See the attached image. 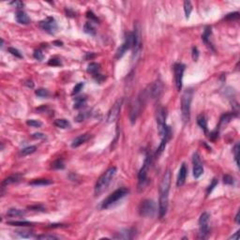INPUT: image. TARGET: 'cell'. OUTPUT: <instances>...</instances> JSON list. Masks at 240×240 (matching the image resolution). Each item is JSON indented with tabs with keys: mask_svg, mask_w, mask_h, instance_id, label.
Returning <instances> with one entry per match:
<instances>
[{
	"mask_svg": "<svg viewBox=\"0 0 240 240\" xmlns=\"http://www.w3.org/2000/svg\"><path fill=\"white\" fill-rule=\"evenodd\" d=\"M8 51L12 55H14V56H16V57H18V58H23L22 54H21L20 51H18L17 49L12 48V47H9V48H8Z\"/></svg>",
	"mask_w": 240,
	"mask_h": 240,
	"instance_id": "obj_42",
	"label": "cell"
},
{
	"mask_svg": "<svg viewBox=\"0 0 240 240\" xmlns=\"http://www.w3.org/2000/svg\"><path fill=\"white\" fill-rule=\"evenodd\" d=\"M235 116H237V113H228V114H225L223 115L222 117H221V121H220V126L222 125H224V124H227L229 123Z\"/></svg>",
	"mask_w": 240,
	"mask_h": 240,
	"instance_id": "obj_25",
	"label": "cell"
},
{
	"mask_svg": "<svg viewBox=\"0 0 240 240\" xmlns=\"http://www.w3.org/2000/svg\"><path fill=\"white\" fill-rule=\"evenodd\" d=\"M151 162H152V157L150 155H147L138 174V191H144V189L146 188L147 184V173L150 168Z\"/></svg>",
	"mask_w": 240,
	"mask_h": 240,
	"instance_id": "obj_6",
	"label": "cell"
},
{
	"mask_svg": "<svg viewBox=\"0 0 240 240\" xmlns=\"http://www.w3.org/2000/svg\"><path fill=\"white\" fill-rule=\"evenodd\" d=\"M198 56H199V51L196 47H193L192 48V58L194 59V61L198 59Z\"/></svg>",
	"mask_w": 240,
	"mask_h": 240,
	"instance_id": "obj_52",
	"label": "cell"
},
{
	"mask_svg": "<svg viewBox=\"0 0 240 240\" xmlns=\"http://www.w3.org/2000/svg\"><path fill=\"white\" fill-rule=\"evenodd\" d=\"M66 13H67V16H69V17H74V16H76L75 15V12H73L71 9H69V8H68V9H66Z\"/></svg>",
	"mask_w": 240,
	"mask_h": 240,
	"instance_id": "obj_53",
	"label": "cell"
},
{
	"mask_svg": "<svg viewBox=\"0 0 240 240\" xmlns=\"http://www.w3.org/2000/svg\"><path fill=\"white\" fill-rule=\"evenodd\" d=\"M187 175H188V168L185 163H182V165L179 169V172H178V176H177V180H176L177 187H182L185 184Z\"/></svg>",
	"mask_w": 240,
	"mask_h": 240,
	"instance_id": "obj_17",
	"label": "cell"
},
{
	"mask_svg": "<svg viewBox=\"0 0 240 240\" xmlns=\"http://www.w3.org/2000/svg\"><path fill=\"white\" fill-rule=\"evenodd\" d=\"M84 83H79V84H77L74 87H73V91H72V95H75V94H78L81 90H82V88L84 87Z\"/></svg>",
	"mask_w": 240,
	"mask_h": 240,
	"instance_id": "obj_46",
	"label": "cell"
},
{
	"mask_svg": "<svg viewBox=\"0 0 240 240\" xmlns=\"http://www.w3.org/2000/svg\"><path fill=\"white\" fill-rule=\"evenodd\" d=\"M132 45H133V34H132V32H128L126 35V38H125V41L116 51L115 57L121 58L129 49L132 48Z\"/></svg>",
	"mask_w": 240,
	"mask_h": 240,
	"instance_id": "obj_12",
	"label": "cell"
},
{
	"mask_svg": "<svg viewBox=\"0 0 240 240\" xmlns=\"http://www.w3.org/2000/svg\"><path fill=\"white\" fill-rule=\"evenodd\" d=\"M135 230L134 229H125L119 233H116L113 237L116 239H132L135 237Z\"/></svg>",
	"mask_w": 240,
	"mask_h": 240,
	"instance_id": "obj_18",
	"label": "cell"
},
{
	"mask_svg": "<svg viewBox=\"0 0 240 240\" xmlns=\"http://www.w3.org/2000/svg\"><path fill=\"white\" fill-rule=\"evenodd\" d=\"M235 220H236V222H237V224H239V223H240V221H239V211H238V212L237 213V216H236V219H235Z\"/></svg>",
	"mask_w": 240,
	"mask_h": 240,
	"instance_id": "obj_57",
	"label": "cell"
},
{
	"mask_svg": "<svg viewBox=\"0 0 240 240\" xmlns=\"http://www.w3.org/2000/svg\"><path fill=\"white\" fill-rule=\"evenodd\" d=\"M218 185V180L217 179H213V181H212V183H211V185L207 188V195H209L211 192H212V191L214 190V188L216 187Z\"/></svg>",
	"mask_w": 240,
	"mask_h": 240,
	"instance_id": "obj_48",
	"label": "cell"
},
{
	"mask_svg": "<svg viewBox=\"0 0 240 240\" xmlns=\"http://www.w3.org/2000/svg\"><path fill=\"white\" fill-rule=\"evenodd\" d=\"M157 212L156 203L153 200H145L142 202L139 207V213L142 217L145 218H153Z\"/></svg>",
	"mask_w": 240,
	"mask_h": 240,
	"instance_id": "obj_7",
	"label": "cell"
},
{
	"mask_svg": "<svg viewBox=\"0 0 240 240\" xmlns=\"http://www.w3.org/2000/svg\"><path fill=\"white\" fill-rule=\"evenodd\" d=\"M86 104V99L84 97H78L75 99V102H74V109H80L83 108L84 105Z\"/></svg>",
	"mask_w": 240,
	"mask_h": 240,
	"instance_id": "obj_29",
	"label": "cell"
},
{
	"mask_svg": "<svg viewBox=\"0 0 240 240\" xmlns=\"http://www.w3.org/2000/svg\"><path fill=\"white\" fill-rule=\"evenodd\" d=\"M35 94H36L38 97H39V98H47V97L50 95L49 91H48L47 89H44V88H39V89L36 90Z\"/></svg>",
	"mask_w": 240,
	"mask_h": 240,
	"instance_id": "obj_36",
	"label": "cell"
},
{
	"mask_svg": "<svg viewBox=\"0 0 240 240\" xmlns=\"http://www.w3.org/2000/svg\"><path fill=\"white\" fill-rule=\"evenodd\" d=\"M86 17L88 18V19H90V22H95V23H99L100 22V20L96 17V15L92 12V11H87L86 12Z\"/></svg>",
	"mask_w": 240,
	"mask_h": 240,
	"instance_id": "obj_45",
	"label": "cell"
},
{
	"mask_svg": "<svg viewBox=\"0 0 240 240\" xmlns=\"http://www.w3.org/2000/svg\"><path fill=\"white\" fill-rule=\"evenodd\" d=\"M28 208L31 209V210H35V211H44V210H45V208H44L41 205H38V206H32V207H29Z\"/></svg>",
	"mask_w": 240,
	"mask_h": 240,
	"instance_id": "obj_50",
	"label": "cell"
},
{
	"mask_svg": "<svg viewBox=\"0 0 240 240\" xmlns=\"http://www.w3.org/2000/svg\"><path fill=\"white\" fill-rule=\"evenodd\" d=\"M9 5L17 8H22L23 7V3L22 1H19V0H16V1H12V2H9Z\"/></svg>",
	"mask_w": 240,
	"mask_h": 240,
	"instance_id": "obj_49",
	"label": "cell"
},
{
	"mask_svg": "<svg viewBox=\"0 0 240 240\" xmlns=\"http://www.w3.org/2000/svg\"><path fill=\"white\" fill-rule=\"evenodd\" d=\"M210 36H211V27H210V26H207V27L205 29V32H204V34H203V36H202L203 41H204L207 46H209Z\"/></svg>",
	"mask_w": 240,
	"mask_h": 240,
	"instance_id": "obj_30",
	"label": "cell"
},
{
	"mask_svg": "<svg viewBox=\"0 0 240 240\" xmlns=\"http://www.w3.org/2000/svg\"><path fill=\"white\" fill-rule=\"evenodd\" d=\"M223 182H224V184H226V185H233L235 181H234V178H233L231 176L226 175V176H223Z\"/></svg>",
	"mask_w": 240,
	"mask_h": 240,
	"instance_id": "obj_47",
	"label": "cell"
},
{
	"mask_svg": "<svg viewBox=\"0 0 240 240\" xmlns=\"http://www.w3.org/2000/svg\"><path fill=\"white\" fill-rule=\"evenodd\" d=\"M39 27L51 35H54L58 28L56 21L53 17H47L45 20L39 22Z\"/></svg>",
	"mask_w": 240,
	"mask_h": 240,
	"instance_id": "obj_13",
	"label": "cell"
},
{
	"mask_svg": "<svg viewBox=\"0 0 240 240\" xmlns=\"http://www.w3.org/2000/svg\"><path fill=\"white\" fill-rule=\"evenodd\" d=\"M233 152H234V154H235V161H236V163H237V166H239V165H238V164H239V163H238V158H239V144H238V143L235 146Z\"/></svg>",
	"mask_w": 240,
	"mask_h": 240,
	"instance_id": "obj_40",
	"label": "cell"
},
{
	"mask_svg": "<svg viewBox=\"0 0 240 240\" xmlns=\"http://www.w3.org/2000/svg\"><path fill=\"white\" fill-rule=\"evenodd\" d=\"M32 138L39 140V139H45V138H46V136H45V134H43V133H40V132H36V133L32 134Z\"/></svg>",
	"mask_w": 240,
	"mask_h": 240,
	"instance_id": "obj_51",
	"label": "cell"
},
{
	"mask_svg": "<svg viewBox=\"0 0 240 240\" xmlns=\"http://www.w3.org/2000/svg\"><path fill=\"white\" fill-rule=\"evenodd\" d=\"M193 92L191 89H187L181 99V112H182V118L184 122H189L191 119V106L192 100Z\"/></svg>",
	"mask_w": 240,
	"mask_h": 240,
	"instance_id": "obj_4",
	"label": "cell"
},
{
	"mask_svg": "<svg viewBox=\"0 0 240 240\" xmlns=\"http://www.w3.org/2000/svg\"><path fill=\"white\" fill-rule=\"evenodd\" d=\"M99 70H100V64L98 63H90L88 66H87V72L88 73H91L93 75H96L99 73Z\"/></svg>",
	"mask_w": 240,
	"mask_h": 240,
	"instance_id": "obj_27",
	"label": "cell"
},
{
	"mask_svg": "<svg viewBox=\"0 0 240 240\" xmlns=\"http://www.w3.org/2000/svg\"><path fill=\"white\" fill-rule=\"evenodd\" d=\"M38 239L41 240H54V239H58L57 237L52 236V235H41V236H38L37 237Z\"/></svg>",
	"mask_w": 240,
	"mask_h": 240,
	"instance_id": "obj_44",
	"label": "cell"
},
{
	"mask_svg": "<svg viewBox=\"0 0 240 240\" xmlns=\"http://www.w3.org/2000/svg\"><path fill=\"white\" fill-rule=\"evenodd\" d=\"M186 66L182 63H176L174 65V73H175V82H176V86L178 91L182 89V84H183V75L185 71Z\"/></svg>",
	"mask_w": 240,
	"mask_h": 240,
	"instance_id": "obj_11",
	"label": "cell"
},
{
	"mask_svg": "<svg viewBox=\"0 0 240 240\" xmlns=\"http://www.w3.org/2000/svg\"><path fill=\"white\" fill-rule=\"evenodd\" d=\"M239 18V12L236 11V12H233V13H229L227 14L224 19L226 20H229V21H232V20H237Z\"/></svg>",
	"mask_w": 240,
	"mask_h": 240,
	"instance_id": "obj_41",
	"label": "cell"
},
{
	"mask_svg": "<svg viewBox=\"0 0 240 240\" xmlns=\"http://www.w3.org/2000/svg\"><path fill=\"white\" fill-rule=\"evenodd\" d=\"M209 220L210 215L204 212L199 219V238L206 239L209 236Z\"/></svg>",
	"mask_w": 240,
	"mask_h": 240,
	"instance_id": "obj_9",
	"label": "cell"
},
{
	"mask_svg": "<svg viewBox=\"0 0 240 240\" xmlns=\"http://www.w3.org/2000/svg\"><path fill=\"white\" fill-rule=\"evenodd\" d=\"M48 65L53 66V67H58V66L62 65V62H61V59H59L57 57H53L48 61Z\"/></svg>",
	"mask_w": 240,
	"mask_h": 240,
	"instance_id": "obj_38",
	"label": "cell"
},
{
	"mask_svg": "<svg viewBox=\"0 0 240 240\" xmlns=\"http://www.w3.org/2000/svg\"><path fill=\"white\" fill-rule=\"evenodd\" d=\"M90 115H91L90 111H85V112L80 113V114L75 117V120H76L77 122H83V121H84L86 118H88V117L90 116Z\"/></svg>",
	"mask_w": 240,
	"mask_h": 240,
	"instance_id": "obj_32",
	"label": "cell"
},
{
	"mask_svg": "<svg viewBox=\"0 0 240 240\" xmlns=\"http://www.w3.org/2000/svg\"><path fill=\"white\" fill-rule=\"evenodd\" d=\"M17 235L23 238H30V237H33V234L31 232H27V231H18L16 232Z\"/></svg>",
	"mask_w": 240,
	"mask_h": 240,
	"instance_id": "obj_39",
	"label": "cell"
},
{
	"mask_svg": "<svg viewBox=\"0 0 240 240\" xmlns=\"http://www.w3.org/2000/svg\"><path fill=\"white\" fill-rule=\"evenodd\" d=\"M197 124L202 130H204L205 132H207V120L205 115L201 114L197 116Z\"/></svg>",
	"mask_w": 240,
	"mask_h": 240,
	"instance_id": "obj_22",
	"label": "cell"
},
{
	"mask_svg": "<svg viewBox=\"0 0 240 240\" xmlns=\"http://www.w3.org/2000/svg\"><path fill=\"white\" fill-rule=\"evenodd\" d=\"M64 225L63 224H51V226L50 227H52V228H55V227H63Z\"/></svg>",
	"mask_w": 240,
	"mask_h": 240,
	"instance_id": "obj_58",
	"label": "cell"
},
{
	"mask_svg": "<svg viewBox=\"0 0 240 240\" xmlns=\"http://www.w3.org/2000/svg\"><path fill=\"white\" fill-rule=\"evenodd\" d=\"M54 126L59 128V129H69L70 128V123L64 118H59V119H55L54 122Z\"/></svg>",
	"mask_w": 240,
	"mask_h": 240,
	"instance_id": "obj_24",
	"label": "cell"
},
{
	"mask_svg": "<svg viewBox=\"0 0 240 240\" xmlns=\"http://www.w3.org/2000/svg\"><path fill=\"white\" fill-rule=\"evenodd\" d=\"M33 56H34V58L35 59H37V60H38V61H41L43 58H44V54H43V53L41 52V50H36L35 52H34V54H33Z\"/></svg>",
	"mask_w": 240,
	"mask_h": 240,
	"instance_id": "obj_43",
	"label": "cell"
},
{
	"mask_svg": "<svg viewBox=\"0 0 240 240\" xmlns=\"http://www.w3.org/2000/svg\"><path fill=\"white\" fill-rule=\"evenodd\" d=\"M21 180V176L20 175H13L10 176L8 177H7L6 179L3 180L2 182V188H5L6 186L9 185V184H13V183H17Z\"/></svg>",
	"mask_w": 240,
	"mask_h": 240,
	"instance_id": "obj_21",
	"label": "cell"
},
{
	"mask_svg": "<svg viewBox=\"0 0 240 240\" xmlns=\"http://www.w3.org/2000/svg\"><path fill=\"white\" fill-rule=\"evenodd\" d=\"M53 43L55 44L56 46H62V45H63V42H62V41H59V40H55V41H54Z\"/></svg>",
	"mask_w": 240,
	"mask_h": 240,
	"instance_id": "obj_56",
	"label": "cell"
},
{
	"mask_svg": "<svg viewBox=\"0 0 240 240\" xmlns=\"http://www.w3.org/2000/svg\"><path fill=\"white\" fill-rule=\"evenodd\" d=\"M171 172L168 170L162 176L161 183L160 186V200H159V216L161 219L165 217L168 210L169 204V191L171 186Z\"/></svg>",
	"mask_w": 240,
	"mask_h": 240,
	"instance_id": "obj_1",
	"label": "cell"
},
{
	"mask_svg": "<svg viewBox=\"0 0 240 240\" xmlns=\"http://www.w3.org/2000/svg\"><path fill=\"white\" fill-rule=\"evenodd\" d=\"M166 117H167V110L164 107H160L157 110V125L158 131L161 137H163L165 134L168 126L166 125Z\"/></svg>",
	"mask_w": 240,
	"mask_h": 240,
	"instance_id": "obj_8",
	"label": "cell"
},
{
	"mask_svg": "<svg viewBox=\"0 0 240 240\" xmlns=\"http://www.w3.org/2000/svg\"><path fill=\"white\" fill-rule=\"evenodd\" d=\"M52 168L53 169H56V170H62L65 168V164H64V161L62 159H58L56 160L53 164H52Z\"/></svg>",
	"mask_w": 240,
	"mask_h": 240,
	"instance_id": "obj_35",
	"label": "cell"
},
{
	"mask_svg": "<svg viewBox=\"0 0 240 240\" xmlns=\"http://www.w3.org/2000/svg\"><path fill=\"white\" fill-rule=\"evenodd\" d=\"M129 193V190L127 188H120L117 189L116 191H115L113 193H111L102 203H101V208L103 209H107L109 207H111L112 206H114L115 204H116L119 200H121L122 198H124L126 195H128Z\"/></svg>",
	"mask_w": 240,
	"mask_h": 240,
	"instance_id": "obj_5",
	"label": "cell"
},
{
	"mask_svg": "<svg viewBox=\"0 0 240 240\" xmlns=\"http://www.w3.org/2000/svg\"><path fill=\"white\" fill-rule=\"evenodd\" d=\"M132 34H133L132 56L135 57V59H136L138 54H140V51H141V26L138 22H136L134 23V31L132 32Z\"/></svg>",
	"mask_w": 240,
	"mask_h": 240,
	"instance_id": "obj_10",
	"label": "cell"
},
{
	"mask_svg": "<svg viewBox=\"0 0 240 240\" xmlns=\"http://www.w3.org/2000/svg\"><path fill=\"white\" fill-rule=\"evenodd\" d=\"M122 103H123V100L122 99L117 100L114 103V105L112 106V108L110 109V111L108 112V115H107V122L108 123H112V122L116 120V118L118 117L119 113L121 111Z\"/></svg>",
	"mask_w": 240,
	"mask_h": 240,
	"instance_id": "obj_14",
	"label": "cell"
},
{
	"mask_svg": "<svg viewBox=\"0 0 240 240\" xmlns=\"http://www.w3.org/2000/svg\"><path fill=\"white\" fill-rule=\"evenodd\" d=\"M37 150V146H30L27 147H24L21 150V155L22 156H27V155H31L33 153H35Z\"/></svg>",
	"mask_w": 240,
	"mask_h": 240,
	"instance_id": "obj_31",
	"label": "cell"
},
{
	"mask_svg": "<svg viewBox=\"0 0 240 240\" xmlns=\"http://www.w3.org/2000/svg\"><path fill=\"white\" fill-rule=\"evenodd\" d=\"M16 21L21 24H28L30 23L29 17L23 10H20L16 13Z\"/></svg>",
	"mask_w": 240,
	"mask_h": 240,
	"instance_id": "obj_20",
	"label": "cell"
},
{
	"mask_svg": "<svg viewBox=\"0 0 240 240\" xmlns=\"http://www.w3.org/2000/svg\"><path fill=\"white\" fill-rule=\"evenodd\" d=\"M148 98H150V96H149V91H148V87H147L146 89H145L144 91H142L140 93V95L137 97V99L131 104L130 111V119L132 124H134L136 122V120H137L138 116L140 115L142 109H143L144 105L146 104V100Z\"/></svg>",
	"mask_w": 240,
	"mask_h": 240,
	"instance_id": "obj_2",
	"label": "cell"
},
{
	"mask_svg": "<svg viewBox=\"0 0 240 240\" xmlns=\"http://www.w3.org/2000/svg\"><path fill=\"white\" fill-rule=\"evenodd\" d=\"M89 138H90V134H88V133L81 134V135L77 136V137L72 141L71 146H72V147H78V146H80L81 145H83L84 143H85Z\"/></svg>",
	"mask_w": 240,
	"mask_h": 240,
	"instance_id": "obj_19",
	"label": "cell"
},
{
	"mask_svg": "<svg viewBox=\"0 0 240 240\" xmlns=\"http://www.w3.org/2000/svg\"><path fill=\"white\" fill-rule=\"evenodd\" d=\"M50 184H52V181L49 179H45V178L34 179L33 181L29 182V185H32V186H46V185H50Z\"/></svg>",
	"mask_w": 240,
	"mask_h": 240,
	"instance_id": "obj_26",
	"label": "cell"
},
{
	"mask_svg": "<svg viewBox=\"0 0 240 240\" xmlns=\"http://www.w3.org/2000/svg\"><path fill=\"white\" fill-rule=\"evenodd\" d=\"M84 31L86 34H89V35H92V36H94L96 34V29H95V27H94V25L92 24L91 22H87V23H84Z\"/></svg>",
	"mask_w": 240,
	"mask_h": 240,
	"instance_id": "obj_28",
	"label": "cell"
},
{
	"mask_svg": "<svg viewBox=\"0 0 240 240\" xmlns=\"http://www.w3.org/2000/svg\"><path fill=\"white\" fill-rule=\"evenodd\" d=\"M238 237H239V231H237V233H236V234H235L234 236H232V237H230V239L237 240V239H238V238H239Z\"/></svg>",
	"mask_w": 240,
	"mask_h": 240,
	"instance_id": "obj_55",
	"label": "cell"
},
{
	"mask_svg": "<svg viewBox=\"0 0 240 240\" xmlns=\"http://www.w3.org/2000/svg\"><path fill=\"white\" fill-rule=\"evenodd\" d=\"M25 215V211L22 209H17V208H10L7 211V217L14 218V217H22Z\"/></svg>",
	"mask_w": 240,
	"mask_h": 240,
	"instance_id": "obj_23",
	"label": "cell"
},
{
	"mask_svg": "<svg viewBox=\"0 0 240 240\" xmlns=\"http://www.w3.org/2000/svg\"><path fill=\"white\" fill-rule=\"evenodd\" d=\"M8 225H11V226H22V227H27V226H32V222H8Z\"/></svg>",
	"mask_w": 240,
	"mask_h": 240,
	"instance_id": "obj_33",
	"label": "cell"
},
{
	"mask_svg": "<svg viewBox=\"0 0 240 240\" xmlns=\"http://www.w3.org/2000/svg\"><path fill=\"white\" fill-rule=\"evenodd\" d=\"M192 163H193V176L195 178H199L204 173V166H203V162L201 161L200 155L197 152L193 154Z\"/></svg>",
	"mask_w": 240,
	"mask_h": 240,
	"instance_id": "obj_15",
	"label": "cell"
},
{
	"mask_svg": "<svg viewBox=\"0 0 240 240\" xmlns=\"http://www.w3.org/2000/svg\"><path fill=\"white\" fill-rule=\"evenodd\" d=\"M148 91H149V96L153 100H157L160 98L161 91H162V84L161 81H156L154 84L148 86Z\"/></svg>",
	"mask_w": 240,
	"mask_h": 240,
	"instance_id": "obj_16",
	"label": "cell"
},
{
	"mask_svg": "<svg viewBox=\"0 0 240 240\" xmlns=\"http://www.w3.org/2000/svg\"><path fill=\"white\" fill-rule=\"evenodd\" d=\"M191 10H192V6H191V1H185L184 2V11H185L186 18H190Z\"/></svg>",
	"mask_w": 240,
	"mask_h": 240,
	"instance_id": "obj_34",
	"label": "cell"
},
{
	"mask_svg": "<svg viewBox=\"0 0 240 240\" xmlns=\"http://www.w3.org/2000/svg\"><path fill=\"white\" fill-rule=\"evenodd\" d=\"M24 84H25L27 87H30V88H33V87H34V83H33L31 80H28V81H26V82L24 83Z\"/></svg>",
	"mask_w": 240,
	"mask_h": 240,
	"instance_id": "obj_54",
	"label": "cell"
},
{
	"mask_svg": "<svg viewBox=\"0 0 240 240\" xmlns=\"http://www.w3.org/2000/svg\"><path fill=\"white\" fill-rule=\"evenodd\" d=\"M26 124L30 127L33 128H40L42 126V123L38 120H35V119H29L26 121Z\"/></svg>",
	"mask_w": 240,
	"mask_h": 240,
	"instance_id": "obj_37",
	"label": "cell"
},
{
	"mask_svg": "<svg viewBox=\"0 0 240 240\" xmlns=\"http://www.w3.org/2000/svg\"><path fill=\"white\" fill-rule=\"evenodd\" d=\"M116 174V167H110L98 179L95 185V195H100L110 185Z\"/></svg>",
	"mask_w": 240,
	"mask_h": 240,
	"instance_id": "obj_3",
	"label": "cell"
}]
</instances>
